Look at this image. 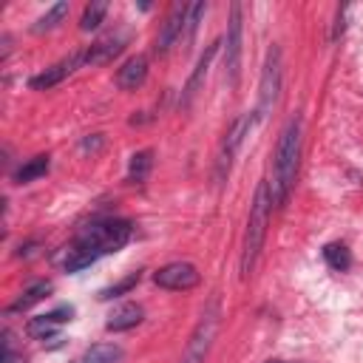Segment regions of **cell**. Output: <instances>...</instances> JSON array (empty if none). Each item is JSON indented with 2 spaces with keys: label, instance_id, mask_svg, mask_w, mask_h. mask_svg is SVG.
I'll return each instance as SVG.
<instances>
[{
  "label": "cell",
  "instance_id": "1",
  "mask_svg": "<svg viewBox=\"0 0 363 363\" xmlns=\"http://www.w3.org/2000/svg\"><path fill=\"white\" fill-rule=\"evenodd\" d=\"M298 162H301V119H289L286 128L281 131L278 148H275V176L270 182V199L272 204H284L289 190L296 185V173H298Z\"/></svg>",
  "mask_w": 363,
  "mask_h": 363
},
{
  "label": "cell",
  "instance_id": "2",
  "mask_svg": "<svg viewBox=\"0 0 363 363\" xmlns=\"http://www.w3.org/2000/svg\"><path fill=\"white\" fill-rule=\"evenodd\" d=\"M270 207H272L270 185L261 182L256 187V196H253V204H250V219H247V233H244V253H242V275L244 278L253 275L256 261H258V253L264 247L267 222H270Z\"/></svg>",
  "mask_w": 363,
  "mask_h": 363
},
{
  "label": "cell",
  "instance_id": "3",
  "mask_svg": "<svg viewBox=\"0 0 363 363\" xmlns=\"http://www.w3.org/2000/svg\"><path fill=\"white\" fill-rule=\"evenodd\" d=\"M133 225L128 219H103V222H91L88 227L80 230L77 244L91 247L94 253L105 256V253H117L119 247H125L131 242Z\"/></svg>",
  "mask_w": 363,
  "mask_h": 363
},
{
  "label": "cell",
  "instance_id": "4",
  "mask_svg": "<svg viewBox=\"0 0 363 363\" xmlns=\"http://www.w3.org/2000/svg\"><path fill=\"white\" fill-rule=\"evenodd\" d=\"M216 329H219V304L210 301V307L204 310L202 321L196 324V329H193V335H190L179 363H204V357L210 352V343L216 338Z\"/></svg>",
  "mask_w": 363,
  "mask_h": 363
},
{
  "label": "cell",
  "instance_id": "5",
  "mask_svg": "<svg viewBox=\"0 0 363 363\" xmlns=\"http://www.w3.org/2000/svg\"><path fill=\"white\" fill-rule=\"evenodd\" d=\"M278 91H281V48L272 46L267 51V62L261 71V86H258V119H264L275 103H278Z\"/></svg>",
  "mask_w": 363,
  "mask_h": 363
},
{
  "label": "cell",
  "instance_id": "6",
  "mask_svg": "<svg viewBox=\"0 0 363 363\" xmlns=\"http://www.w3.org/2000/svg\"><path fill=\"white\" fill-rule=\"evenodd\" d=\"M242 4L230 6V23H227V46H225V68H227V83L230 88L239 86V65H242Z\"/></svg>",
  "mask_w": 363,
  "mask_h": 363
},
{
  "label": "cell",
  "instance_id": "7",
  "mask_svg": "<svg viewBox=\"0 0 363 363\" xmlns=\"http://www.w3.org/2000/svg\"><path fill=\"white\" fill-rule=\"evenodd\" d=\"M154 284L162 289H173V293H185L199 284V270L187 261H173L154 272Z\"/></svg>",
  "mask_w": 363,
  "mask_h": 363
},
{
  "label": "cell",
  "instance_id": "8",
  "mask_svg": "<svg viewBox=\"0 0 363 363\" xmlns=\"http://www.w3.org/2000/svg\"><path fill=\"white\" fill-rule=\"evenodd\" d=\"M187 9H190L187 4H176L171 9V15L165 18V23H162V29L157 34V46H154V51L159 57H165L173 48V43L182 37V29H185V20H187Z\"/></svg>",
  "mask_w": 363,
  "mask_h": 363
},
{
  "label": "cell",
  "instance_id": "9",
  "mask_svg": "<svg viewBox=\"0 0 363 363\" xmlns=\"http://www.w3.org/2000/svg\"><path fill=\"white\" fill-rule=\"evenodd\" d=\"M86 62V51H74L71 57H65V60H60L57 65H51V68H46L43 74H37V77H32V88L34 91H46V88H54V86H60L71 71H74L77 65H83Z\"/></svg>",
  "mask_w": 363,
  "mask_h": 363
},
{
  "label": "cell",
  "instance_id": "10",
  "mask_svg": "<svg viewBox=\"0 0 363 363\" xmlns=\"http://www.w3.org/2000/svg\"><path fill=\"white\" fill-rule=\"evenodd\" d=\"M216 51H219V43H210V46L204 48V54L199 57V62H196V68H193V74H190V80H187V86H185V91H182V100H179V108H182V111L190 108L193 97L199 94V88H202V83H204V77H207V71H210V62H213Z\"/></svg>",
  "mask_w": 363,
  "mask_h": 363
},
{
  "label": "cell",
  "instance_id": "11",
  "mask_svg": "<svg viewBox=\"0 0 363 363\" xmlns=\"http://www.w3.org/2000/svg\"><path fill=\"white\" fill-rule=\"evenodd\" d=\"M145 77H148V57L136 54V57H131V60L117 71V86H119L122 91H136V88L145 83Z\"/></svg>",
  "mask_w": 363,
  "mask_h": 363
},
{
  "label": "cell",
  "instance_id": "12",
  "mask_svg": "<svg viewBox=\"0 0 363 363\" xmlns=\"http://www.w3.org/2000/svg\"><path fill=\"white\" fill-rule=\"evenodd\" d=\"M122 48H125V37H105V40L94 43V46L86 51V62H88V65H105V62H111Z\"/></svg>",
  "mask_w": 363,
  "mask_h": 363
},
{
  "label": "cell",
  "instance_id": "13",
  "mask_svg": "<svg viewBox=\"0 0 363 363\" xmlns=\"http://www.w3.org/2000/svg\"><path fill=\"white\" fill-rule=\"evenodd\" d=\"M250 125H253V117H250V114H244V117H239V119L233 122V128H230V133H227V139H225V151H222V168H227V171H230V159H233V154L239 151V145H242L244 133L250 131Z\"/></svg>",
  "mask_w": 363,
  "mask_h": 363
},
{
  "label": "cell",
  "instance_id": "14",
  "mask_svg": "<svg viewBox=\"0 0 363 363\" xmlns=\"http://www.w3.org/2000/svg\"><path fill=\"white\" fill-rule=\"evenodd\" d=\"M139 321H142V307H139V304H125V307H119V310L108 318L105 329H108V332H125V329H133Z\"/></svg>",
  "mask_w": 363,
  "mask_h": 363
},
{
  "label": "cell",
  "instance_id": "15",
  "mask_svg": "<svg viewBox=\"0 0 363 363\" xmlns=\"http://www.w3.org/2000/svg\"><path fill=\"white\" fill-rule=\"evenodd\" d=\"M97 258H100V253H94L91 247H86V244H77V242H74V247L68 250V256H65L62 267H65L68 272H80V270L91 267Z\"/></svg>",
  "mask_w": 363,
  "mask_h": 363
},
{
  "label": "cell",
  "instance_id": "16",
  "mask_svg": "<svg viewBox=\"0 0 363 363\" xmlns=\"http://www.w3.org/2000/svg\"><path fill=\"white\" fill-rule=\"evenodd\" d=\"M48 293H51V284H48V281H34V284L26 289V293H23V296L9 307V312H23V310L34 307L37 301H43Z\"/></svg>",
  "mask_w": 363,
  "mask_h": 363
},
{
  "label": "cell",
  "instance_id": "17",
  "mask_svg": "<svg viewBox=\"0 0 363 363\" xmlns=\"http://www.w3.org/2000/svg\"><path fill=\"white\" fill-rule=\"evenodd\" d=\"M154 168V151H139L131 157V165H128V182H145L148 179Z\"/></svg>",
  "mask_w": 363,
  "mask_h": 363
},
{
  "label": "cell",
  "instance_id": "18",
  "mask_svg": "<svg viewBox=\"0 0 363 363\" xmlns=\"http://www.w3.org/2000/svg\"><path fill=\"white\" fill-rule=\"evenodd\" d=\"M48 165H51L48 157H34V159H29V162L15 173V182H18V185H29V182L46 176V173H48Z\"/></svg>",
  "mask_w": 363,
  "mask_h": 363
},
{
  "label": "cell",
  "instance_id": "19",
  "mask_svg": "<svg viewBox=\"0 0 363 363\" xmlns=\"http://www.w3.org/2000/svg\"><path fill=\"white\" fill-rule=\"evenodd\" d=\"M324 258H326V264H329L332 270H338V272H343V270L352 267V253L346 250V244H338V242L324 247Z\"/></svg>",
  "mask_w": 363,
  "mask_h": 363
},
{
  "label": "cell",
  "instance_id": "20",
  "mask_svg": "<svg viewBox=\"0 0 363 363\" xmlns=\"http://www.w3.org/2000/svg\"><path fill=\"white\" fill-rule=\"evenodd\" d=\"M122 357V349L117 343H94L86 352V363H117Z\"/></svg>",
  "mask_w": 363,
  "mask_h": 363
},
{
  "label": "cell",
  "instance_id": "21",
  "mask_svg": "<svg viewBox=\"0 0 363 363\" xmlns=\"http://www.w3.org/2000/svg\"><path fill=\"white\" fill-rule=\"evenodd\" d=\"M65 15H68V4H54L37 23H34V32L37 34H43V32H51V29H57L62 20H65Z\"/></svg>",
  "mask_w": 363,
  "mask_h": 363
},
{
  "label": "cell",
  "instance_id": "22",
  "mask_svg": "<svg viewBox=\"0 0 363 363\" xmlns=\"http://www.w3.org/2000/svg\"><path fill=\"white\" fill-rule=\"evenodd\" d=\"M105 12H108V4H105V0H94V4H88V6H86V12H83L80 29H83V32H94V29L103 23Z\"/></svg>",
  "mask_w": 363,
  "mask_h": 363
},
{
  "label": "cell",
  "instance_id": "23",
  "mask_svg": "<svg viewBox=\"0 0 363 363\" xmlns=\"http://www.w3.org/2000/svg\"><path fill=\"white\" fill-rule=\"evenodd\" d=\"M139 272H131L125 281H119V284H114V286H108V289H103V293H100V298L103 301H108V298H117V296H122V293H131V289L139 284Z\"/></svg>",
  "mask_w": 363,
  "mask_h": 363
},
{
  "label": "cell",
  "instance_id": "24",
  "mask_svg": "<svg viewBox=\"0 0 363 363\" xmlns=\"http://www.w3.org/2000/svg\"><path fill=\"white\" fill-rule=\"evenodd\" d=\"M207 12V4H193L190 9H187V20H185V43H190L193 40V34H196V26H199V20H202V15Z\"/></svg>",
  "mask_w": 363,
  "mask_h": 363
},
{
  "label": "cell",
  "instance_id": "25",
  "mask_svg": "<svg viewBox=\"0 0 363 363\" xmlns=\"http://www.w3.org/2000/svg\"><path fill=\"white\" fill-rule=\"evenodd\" d=\"M54 326H57V321L51 315H40V318L29 321V335L32 338H48L54 332Z\"/></svg>",
  "mask_w": 363,
  "mask_h": 363
},
{
  "label": "cell",
  "instance_id": "26",
  "mask_svg": "<svg viewBox=\"0 0 363 363\" xmlns=\"http://www.w3.org/2000/svg\"><path fill=\"white\" fill-rule=\"evenodd\" d=\"M100 148H103V136L100 133H94L91 139L83 142V151H100Z\"/></svg>",
  "mask_w": 363,
  "mask_h": 363
},
{
  "label": "cell",
  "instance_id": "27",
  "mask_svg": "<svg viewBox=\"0 0 363 363\" xmlns=\"http://www.w3.org/2000/svg\"><path fill=\"white\" fill-rule=\"evenodd\" d=\"M341 32H343V9H338V23H335V32H332V37L338 40V37H341Z\"/></svg>",
  "mask_w": 363,
  "mask_h": 363
},
{
  "label": "cell",
  "instance_id": "28",
  "mask_svg": "<svg viewBox=\"0 0 363 363\" xmlns=\"http://www.w3.org/2000/svg\"><path fill=\"white\" fill-rule=\"evenodd\" d=\"M270 363H284V360H270Z\"/></svg>",
  "mask_w": 363,
  "mask_h": 363
}]
</instances>
